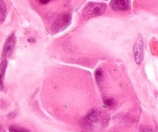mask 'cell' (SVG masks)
Here are the masks:
<instances>
[{
    "label": "cell",
    "instance_id": "6da1fadb",
    "mask_svg": "<svg viewBox=\"0 0 158 132\" xmlns=\"http://www.w3.org/2000/svg\"><path fill=\"white\" fill-rule=\"evenodd\" d=\"M106 9V4L102 2L88 3L83 11V17L85 19H89L93 17L101 15Z\"/></svg>",
    "mask_w": 158,
    "mask_h": 132
},
{
    "label": "cell",
    "instance_id": "7a4b0ae2",
    "mask_svg": "<svg viewBox=\"0 0 158 132\" xmlns=\"http://www.w3.org/2000/svg\"><path fill=\"white\" fill-rule=\"evenodd\" d=\"M143 42L141 36H139L134 46V53L135 62L137 64H140L143 59Z\"/></svg>",
    "mask_w": 158,
    "mask_h": 132
},
{
    "label": "cell",
    "instance_id": "3957f363",
    "mask_svg": "<svg viewBox=\"0 0 158 132\" xmlns=\"http://www.w3.org/2000/svg\"><path fill=\"white\" fill-rule=\"evenodd\" d=\"M110 7L116 12L127 11L131 7V0H111Z\"/></svg>",
    "mask_w": 158,
    "mask_h": 132
},
{
    "label": "cell",
    "instance_id": "277c9868",
    "mask_svg": "<svg viewBox=\"0 0 158 132\" xmlns=\"http://www.w3.org/2000/svg\"><path fill=\"white\" fill-rule=\"evenodd\" d=\"M15 45V34L12 33L8 37L6 40V43H5L4 46H3V50H2V57H8L12 53L13 51L14 47Z\"/></svg>",
    "mask_w": 158,
    "mask_h": 132
},
{
    "label": "cell",
    "instance_id": "5b68a950",
    "mask_svg": "<svg viewBox=\"0 0 158 132\" xmlns=\"http://www.w3.org/2000/svg\"><path fill=\"white\" fill-rule=\"evenodd\" d=\"M71 20V15L70 14H65L63 16L60 17V19L56 21L55 24H54V29L55 30L61 31L63 29H64L65 28L69 26V23H70Z\"/></svg>",
    "mask_w": 158,
    "mask_h": 132
},
{
    "label": "cell",
    "instance_id": "8992f818",
    "mask_svg": "<svg viewBox=\"0 0 158 132\" xmlns=\"http://www.w3.org/2000/svg\"><path fill=\"white\" fill-rule=\"evenodd\" d=\"M8 65V62L7 60H3L1 63V66H0V70H1V81H2V84H1V88L2 89L3 87V77L5 75V73H6V67H7Z\"/></svg>",
    "mask_w": 158,
    "mask_h": 132
},
{
    "label": "cell",
    "instance_id": "52a82bcc",
    "mask_svg": "<svg viewBox=\"0 0 158 132\" xmlns=\"http://www.w3.org/2000/svg\"><path fill=\"white\" fill-rule=\"evenodd\" d=\"M0 10H1V20L2 22L4 21L5 18L6 16V8L5 6L4 2L1 1V6H0Z\"/></svg>",
    "mask_w": 158,
    "mask_h": 132
},
{
    "label": "cell",
    "instance_id": "ba28073f",
    "mask_svg": "<svg viewBox=\"0 0 158 132\" xmlns=\"http://www.w3.org/2000/svg\"><path fill=\"white\" fill-rule=\"evenodd\" d=\"M9 132H30L29 130L25 129V128H18V127L15 126H11L10 128H9Z\"/></svg>",
    "mask_w": 158,
    "mask_h": 132
},
{
    "label": "cell",
    "instance_id": "9c48e42d",
    "mask_svg": "<svg viewBox=\"0 0 158 132\" xmlns=\"http://www.w3.org/2000/svg\"><path fill=\"white\" fill-rule=\"evenodd\" d=\"M95 77L96 80L98 83H100V81L102 80V78H103V72H102L101 70H97L95 73Z\"/></svg>",
    "mask_w": 158,
    "mask_h": 132
},
{
    "label": "cell",
    "instance_id": "30bf717a",
    "mask_svg": "<svg viewBox=\"0 0 158 132\" xmlns=\"http://www.w3.org/2000/svg\"><path fill=\"white\" fill-rule=\"evenodd\" d=\"M104 104L106 105V107H112L113 105H114V99L111 98H106L104 100Z\"/></svg>",
    "mask_w": 158,
    "mask_h": 132
},
{
    "label": "cell",
    "instance_id": "8fae6325",
    "mask_svg": "<svg viewBox=\"0 0 158 132\" xmlns=\"http://www.w3.org/2000/svg\"><path fill=\"white\" fill-rule=\"evenodd\" d=\"M38 1L40 2V3H41V4L46 5V4H47L48 2H49L51 0H38Z\"/></svg>",
    "mask_w": 158,
    "mask_h": 132
},
{
    "label": "cell",
    "instance_id": "7c38bea8",
    "mask_svg": "<svg viewBox=\"0 0 158 132\" xmlns=\"http://www.w3.org/2000/svg\"><path fill=\"white\" fill-rule=\"evenodd\" d=\"M28 41H29V43H35V39H33V38H29V40H28Z\"/></svg>",
    "mask_w": 158,
    "mask_h": 132
}]
</instances>
